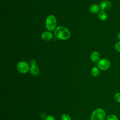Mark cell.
I'll return each mask as SVG.
<instances>
[{
	"instance_id": "1",
	"label": "cell",
	"mask_w": 120,
	"mask_h": 120,
	"mask_svg": "<svg viewBox=\"0 0 120 120\" xmlns=\"http://www.w3.org/2000/svg\"><path fill=\"white\" fill-rule=\"evenodd\" d=\"M54 34L57 38L61 40H67L70 36L69 30L66 27L62 26H58L55 29Z\"/></svg>"
},
{
	"instance_id": "2",
	"label": "cell",
	"mask_w": 120,
	"mask_h": 120,
	"mask_svg": "<svg viewBox=\"0 0 120 120\" xmlns=\"http://www.w3.org/2000/svg\"><path fill=\"white\" fill-rule=\"evenodd\" d=\"M106 117L105 111L101 108L96 109L91 113L90 120H104Z\"/></svg>"
},
{
	"instance_id": "3",
	"label": "cell",
	"mask_w": 120,
	"mask_h": 120,
	"mask_svg": "<svg viewBox=\"0 0 120 120\" xmlns=\"http://www.w3.org/2000/svg\"><path fill=\"white\" fill-rule=\"evenodd\" d=\"M57 21L55 17L53 15H49L46 18L45 27L49 31H52L56 29Z\"/></svg>"
},
{
	"instance_id": "4",
	"label": "cell",
	"mask_w": 120,
	"mask_h": 120,
	"mask_svg": "<svg viewBox=\"0 0 120 120\" xmlns=\"http://www.w3.org/2000/svg\"><path fill=\"white\" fill-rule=\"evenodd\" d=\"M98 68L103 71H105L108 69L110 67L111 63L109 60L106 58H103L100 60L98 62H97Z\"/></svg>"
},
{
	"instance_id": "5",
	"label": "cell",
	"mask_w": 120,
	"mask_h": 120,
	"mask_svg": "<svg viewBox=\"0 0 120 120\" xmlns=\"http://www.w3.org/2000/svg\"><path fill=\"white\" fill-rule=\"evenodd\" d=\"M17 69L21 74H25L30 69L29 64L25 61H20L17 64Z\"/></svg>"
},
{
	"instance_id": "6",
	"label": "cell",
	"mask_w": 120,
	"mask_h": 120,
	"mask_svg": "<svg viewBox=\"0 0 120 120\" xmlns=\"http://www.w3.org/2000/svg\"><path fill=\"white\" fill-rule=\"evenodd\" d=\"M100 8L102 10L105 11L109 10L112 7L111 2L108 0H103L99 4Z\"/></svg>"
},
{
	"instance_id": "7",
	"label": "cell",
	"mask_w": 120,
	"mask_h": 120,
	"mask_svg": "<svg viewBox=\"0 0 120 120\" xmlns=\"http://www.w3.org/2000/svg\"><path fill=\"white\" fill-rule=\"evenodd\" d=\"M100 54L98 52H92L90 56V58L91 60H92V62L96 63V62H98V61L100 60Z\"/></svg>"
},
{
	"instance_id": "8",
	"label": "cell",
	"mask_w": 120,
	"mask_h": 120,
	"mask_svg": "<svg viewBox=\"0 0 120 120\" xmlns=\"http://www.w3.org/2000/svg\"><path fill=\"white\" fill-rule=\"evenodd\" d=\"M52 33L50 31H47L44 32L42 35V38L45 41H49L51 40L52 38Z\"/></svg>"
},
{
	"instance_id": "9",
	"label": "cell",
	"mask_w": 120,
	"mask_h": 120,
	"mask_svg": "<svg viewBox=\"0 0 120 120\" xmlns=\"http://www.w3.org/2000/svg\"><path fill=\"white\" fill-rule=\"evenodd\" d=\"M100 7L97 4H93L89 7V11L92 14H97L99 12Z\"/></svg>"
},
{
	"instance_id": "10",
	"label": "cell",
	"mask_w": 120,
	"mask_h": 120,
	"mask_svg": "<svg viewBox=\"0 0 120 120\" xmlns=\"http://www.w3.org/2000/svg\"><path fill=\"white\" fill-rule=\"evenodd\" d=\"M30 70V73L33 75H37L39 73V69L36 66H31Z\"/></svg>"
},
{
	"instance_id": "11",
	"label": "cell",
	"mask_w": 120,
	"mask_h": 120,
	"mask_svg": "<svg viewBox=\"0 0 120 120\" xmlns=\"http://www.w3.org/2000/svg\"><path fill=\"white\" fill-rule=\"evenodd\" d=\"M98 15L99 19L102 21H104L106 20L107 18V15L106 13L105 12V11H103V10H101L100 11H99V12L98 13Z\"/></svg>"
},
{
	"instance_id": "12",
	"label": "cell",
	"mask_w": 120,
	"mask_h": 120,
	"mask_svg": "<svg viewBox=\"0 0 120 120\" xmlns=\"http://www.w3.org/2000/svg\"><path fill=\"white\" fill-rule=\"evenodd\" d=\"M90 73L91 75L93 77L98 76L100 73L99 68L97 67H93L91 70Z\"/></svg>"
},
{
	"instance_id": "13",
	"label": "cell",
	"mask_w": 120,
	"mask_h": 120,
	"mask_svg": "<svg viewBox=\"0 0 120 120\" xmlns=\"http://www.w3.org/2000/svg\"><path fill=\"white\" fill-rule=\"evenodd\" d=\"M106 120H119L118 117L115 114H111L108 115L106 117Z\"/></svg>"
},
{
	"instance_id": "14",
	"label": "cell",
	"mask_w": 120,
	"mask_h": 120,
	"mask_svg": "<svg viewBox=\"0 0 120 120\" xmlns=\"http://www.w3.org/2000/svg\"><path fill=\"white\" fill-rule=\"evenodd\" d=\"M61 120H71V118L68 113H63L61 116Z\"/></svg>"
},
{
	"instance_id": "15",
	"label": "cell",
	"mask_w": 120,
	"mask_h": 120,
	"mask_svg": "<svg viewBox=\"0 0 120 120\" xmlns=\"http://www.w3.org/2000/svg\"><path fill=\"white\" fill-rule=\"evenodd\" d=\"M114 99L116 102L120 103V92H117L114 94Z\"/></svg>"
},
{
	"instance_id": "16",
	"label": "cell",
	"mask_w": 120,
	"mask_h": 120,
	"mask_svg": "<svg viewBox=\"0 0 120 120\" xmlns=\"http://www.w3.org/2000/svg\"><path fill=\"white\" fill-rule=\"evenodd\" d=\"M114 48L115 50L118 52H120V41L116 42L114 45Z\"/></svg>"
},
{
	"instance_id": "17",
	"label": "cell",
	"mask_w": 120,
	"mask_h": 120,
	"mask_svg": "<svg viewBox=\"0 0 120 120\" xmlns=\"http://www.w3.org/2000/svg\"><path fill=\"white\" fill-rule=\"evenodd\" d=\"M45 120H56L54 116L52 115H48L46 116Z\"/></svg>"
},
{
	"instance_id": "18",
	"label": "cell",
	"mask_w": 120,
	"mask_h": 120,
	"mask_svg": "<svg viewBox=\"0 0 120 120\" xmlns=\"http://www.w3.org/2000/svg\"><path fill=\"white\" fill-rule=\"evenodd\" d=\"M30 64L31 66H36V61L34 60H32L30 61Z\"/></svg>"
},
{
	"instance_id": "19",
	"label": "cell",
	"mask_w": 120,
	"mask_h": 120,
	"mask_svg": "<svg viewBox=\"0 0 120 120\" xmlns=\"http://www.w3.org/2000/svg\"><path fill=\"white\" fill-rule=\"evenodd\" d=\"M47 116H46L45 114L44 113H41L40 114V117L42 118V119H45L46 117Z\"/></svg>"
},
{
	"instance_id": "20",
	"label": "cell",
	"mask_w": 120,
	"mask_h": 120,
	"mask_svg": "<svg viewBox=\"0 0 120 120\" xmlns=\"http://www.w3.org/2000/svg\"><path fill=\"white\" fill-rule=\"evenodd\" d=\"M117 39L119 41H120V32H119L117 34Z\"/></svg>"
},
{
	"instance_id": "21",
	"label": "cell",
	"mask_w": 120,
	"mask_h": 120,
	"mask_svg": "<svg viewBox=\"0 0 120 120\" xmlns=\"http://www.w3.org/2000/svg\"></svg>"
}]
</instances>
